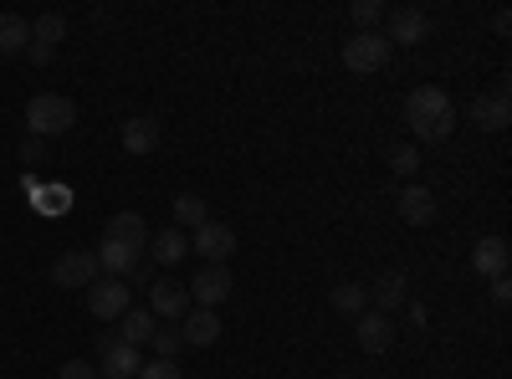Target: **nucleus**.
I'll use <instances>...</instances> for the list:
<instances>
[{"mask_svg":"<svg viewBox=\"0 0 512 379\" xmlns=\"http://www.w3.org/2000/svg\"><path fill=\"white\" fill-rule=\"evenodd\" d=\"M405 123H410V134L420 144H446L456 134V103L446 88H436V82H425V88H415L405 98Z\"/></svg>","mask_w":512,"mask_h":379,"instance_id":"obj_1","label":"nucleus"},{"mask_svg":"<svg viewBox=\"0 0 512 379\" xmlns=\"http://www.w3.org/2000/svg\"><path fill=\"white\" fill-rule=\"evenodd\" d=\"M72 123H77V103L62 98V93H36V98L26 103V129H31V139L67 134Z\"/></svg>","mask_w":512,"mask_h":379,"instance_id":"obj_2","label":"nucleus"},{"mask_svg":"<svg viewBox=\"0 0 512 379\" xmlns=\"http://www.w3.org/2000/svg\"><path fill=\"white\" fill-rule=\"evenodd\" d=\"M390 41H384L379 31H354L349 41H344V67L349 72H379L384 62H390Z\"/></svg>","mask_w":512,"mask_h":379,"instance_id":"obj_3","label":"nucleus"},{"mask_svg":"<svg viewBox=\"0 0 512 379\" xmlns=\"http://www.w3.org/2000/svg\"><path fill=\"white\" fill-rule=\"evenodd\" d=\"M185 292H190V308H210V313H216L236 292V277L226 267H200L195 282H185Z\"/></svg>","mask_w":512,"mask_h":379,"instance_id":"obj_4","label":"nucleus"},{"mask_svg":"<svg viewBox=\"0 0 512 379\" xmlns=\"http://www.w3.org/2000/svg\"><path fill=\"white\" fill-rule=\"evenodd\" d=\"M103 277V267H98V251H62V257L52 262V282L57 287H82V292H88L93 282Z\"/></svg>","mask_w":512,"mask_h":379,"instance_id":"obj_5","label":"nucleus"},{"mask_svg":"<svg viewBox=\"0 0 512 379\" xmlns=\"http://www.w3.org/2000/svg\"><path fill=\"white\" fill-rule=\"evenodd\" d=\"M139 364H144V354L134 344L113 339V333H103V339H98V379H134Z\"/></svg>","mask_w":512,"mask_h":379,"instance_id":"obj_6","label":"nucleus"},{"mask_svg":"<svg viewBox=\"0 0 512 379\" xmlns=\"http://www.w3.org/2000/svg\"><path fill=\"white\" fill-rule=\"evenodd\" d=\"M384 41H400V47H420L425 36H431V16L425 11H415V6H400V11H384V31H379Z\"/></svg>","mask_w":512,"mask_h":379,"instance_id":"obj_7","label":"nucleus"},{"mask_svg":"<svg viewBox=\"0 0 512 379\" xmlns=\"http://www.w3.org/2000/svg\"><path fill=\"white\" fill-rule=\"evenodd\" d=\"M128 292H134L128 282H118V277H98V282L88 287V313L103 318V323H118L128 308H134V303H128Z\"/></svg>","mask_w":512,"mask_h":379,"instance_id":"obj_8","label":"nucleus"},{"mask_svg":"<svg viewBox=\"0 0 512 379\" xmlns=\"http://www.w3.org/2000/svg\"><path fill=\"white\" fill-rule=\"evenodd\" d=\"M149 313L154 318H185L190 313V292H185V282H175V277H154L149 282Z\"/></svg>","mask_w":512,"mask_h":379,"instance_id":"obj_9","label":"nucleus"},{"mask_svg":"<svg viewBox=\"0 0 512 379\" xmlns=\"http://www.w3.org/2000/svg\"><path fill=\"white\" fill-rule=\"evenodd\" d=\"M190 246H195V257H205V267H226V257L236 251V231L221 226V221H205Z\"/></svg>","mask_w":512,"mask_h":379,"instance_id":"obj_10","label":"nucleus"},{"mask_svg":"<svg viewBox=\"0 0 512 379\" xmlns=\"http://www.w3.org/2000/svg\"><path fill=\"white\" fill-rule=\"evenodd\" d=\"M472 123H477L482 134H502L507 123H512V93H507V88L482 93V98L472 103Z\"/></svg>","mask_w":512,"mask_h":379,"instance_id":"obj_11","label":"nucleus"},{"mask_svg":"<svg viewBox=\"0 0 512 379\" xmlns=\"http://www.w3.org/2000/svg\"><path fill=\"white\" fill-rule=\"evenodd\" d=\"M180 339H185V349H210V344L221 339V313L190 308V313L180 318Z\"/></svg>","mask_w":512,"mask_h":379,"instance_id":"obj_12","label":"nucleus"},{"mask_svg":"<svg viewBox=\"0 0 512 379\" xmlns=\"http://www.w3.org/2000/svg\"><path fill=\"white\" fill-rule=\"evenodd\" d=\"M507 262H512V246L502 236H482L472 246V272L477 277H507Z\"/></svg>","mask_w":512,"mask_h":379,"instance_id":"obj_13","label":"nucleus"},{"mask_svg":"<svg viewBox=\"0 0 512 379\" xmlns=\"http://www.w3.org/2000/svg\"><path fill=\"white\" fill-rule=\"evenodd\" d=\"M354 339H359L364 354H384V349L395 344V318H384V313H359Z\"/></svg>","mask_w":512,"mask_h":379,"instance_id":"obj_14","label":"nucleus"},{"mask_svg":"<svg viewBox=\"0 0 512 379\" xmlns=\"http://www.w3.org/2000/svg\"><path fill=\"white\" fill-rule=\"evenodd\" d=\"M400 221L405 226H431L436 221V195L425 185H405L400 190Z\"/></svg>","mask_w":512,"mask_h":379,"instance_id":"obj_15","label":"nucleus"},{"mask_svg":"<svg viewBox=\"0 0 512 379\" xmlns=\"http://www.w3.org/2000/svg\"><path fill=\"white\" fill-rule=\"evenodd\" d=\"M144 262V251H134V246H123V241H108L103 236V246H98V267H103V277H128V272H134Z\"/></svg>","mask_w":512,"mask_h":379,"instance_id":"obj_16","label":"nucleus"},{"mask_svg":"<svg viewBox=\"0 0 512 379\" xmlns=\"http://www.w3.org/2000/svg\"><path fill=\"white\" fill-rule=\"evenodd\" d=\"M374 313H384V318H395V308L410 298V282H405V272H384L379 282H374Z\"/></svg>","mask_w":512,"mask_h":379,"instance_id":"obj_17","label":"nucleus"},{"mask_svg":"<svg viewBox=\"0 0 512 379\" xmlns=\"http://www.w3.org/2000/svg\"><path fill=\"white\" fill-rule=\"evenodd\" d=\"M108 241H123V246H134V251H144L149 246V226H144V216L139 210H118V216L108 221V231H103Z\"/></svg>","mask_w":512,"mask_h":379,"instance_id":"obj_18","label":"nucleus"},{"mask_svg":"<svg viewBox=\"0 0 512 379\" xmlns=\"http://www.w3.org/2000/svg\"><path fill=\"white\" fill-rule=\"evenodd\" d=\"M123 149H128V154H154V149H159V123H154L149 113L128 118V123H123Z\"/></svg>","mask_w":512,"mask_h":379,"instance_id":"obj_19","label":"nucleus"},{"mask_svg":"<svg viewBox=\"0 0 512 379\" xmlns=\"http://www.w3.org/2000/svg\"><path fill=\"white\" fill-rule=\"evenodd\" d=\"M144 251H154V262H159V267H175V262H185V251H190V236L169 226V231H154Z\"/></svg>","mask_w":512,"mask_h":379,"instance_id":"obj_20","label":"nucleus"},{"mask_svg":"<svg viewBox=\"0 0 512 379\" xmlns=\"http://www.w3.org/2000/svg\"><path fill=\"white\" fill-rule=\"evenodd\" d=\"M26 47H31V21L6 11V16H0V57H21Z\"/></svg>","mask_w":512,"mask_h":379,"instance_id":"obj_21","label":"nucleus"},{"mask_svg":"<svg viewBox=\"0 0 512 379\" xmlns=\"http://www.w3.org/2000/svg\"><path fill=\"white\" fill-rule=\"evenodd\" d=\"M118 339L134 344V349H144V344L154 339V313H149V308H128V313L118 318Z\"/></svg>","mask_w":512,"mask_h":379,"instance_id":"obj_22","label":"nucleus"},{"mask_svg":"<svg viewBox=\"0 0 512 379\" xmlns=\"http://www.w3.org/2000/svg\"><path fill=\"white\" fill-rule=\"evenodd\" d=\"M328 303H333V313H349V318H359V313L369 308V287H359V282H333Z\"/></svg>","mask_w":512,"mask_h":379,"instance_id":"obj_23","label":"nucleus"},{"mask_svg":"<svg viewBox=\"0 0 512 379\" xmlns=\"http://www.w3.org/2000/svg\"><path fill=\"white\" fill-rule=\"evenodd\" d=\"M205 226V200L200 195H175V231H200Z\"/></svg>","mask_w":512,"mask_h":379,"instance_id":"obj_24","label":"nucleus"},{"mask_svg":"<svg viewBox=\"0 0 512 379\" xmlns=\"http://www.w3.org/2000/svg\"><path fill=\"white\" fill-rule=\"evenodd\" d=\"M62 36H67V16H57V11H47V16L31 21V41H36V47H52V52H57Z\"/></svg>","mask_w":512,"mask_h":379,"instance_id":"obj_25","label":"nucleus"},{"mask_svg":"<svg viewBox=\"0 0 512 379\" xmlns=\"http://www.w3.org/2000/svg\"><path fill=\"white\" fill-rule=\"evenodd\" d=\"M154 359H175L180 349H185V339H180V328H154Z\"/></svg>","mask_w":512,"mask_h":379,"instance_id":"obj_26","label":"nucleus"},{"mask_svg":"<svg viewBox=\"0 0 512 379\" xmlns=\"http://www.w3.org/2000/svg\"><path fill=\"white\" fill-rule=\"evenodd\" d=\"M349 16H354V26H359V31H374V26L384 21V6H379V0H354Z\"/></svg>","mask_w":512,"mask_h":379,"instance_id":"obj_27","label":"nucleus"},{"mask_svg":"<svg viewBox=\"0 0 512 379\" xmlns=\"http://www.w3.org/2000/svg\"><path fill=\"white\" fill-rule=\"evenodd\" d=\"M134 379H185V374H180V364H175V359H144Z\"/></svg>","mask_w":512,"mask_h":379,"instance_id":"obj_28","label":"nucleus"},{"mask_svg":"<svg viewBox=\"0 0 512 379\" xmlns=\"http://www.w3.org/2000/svg\"><path fill=\"white\" fill-rule=\"evenodd\" d=\"M390 170H395L400 180H405V175H415V170H420V154H415L410 144H405V149H395V154H390Z\"/></svg>","mask_w":512,"mask_h":379,"instance_id":"obj_29","label":"nucleus"},{"mask_svg":"<svg viewBox=\"0 0 512 379\" xmlns=\"http://www.w3.org/2000/svg\"><path fill=\"white\" fill-rule=\"evenodd\" d=\"M57 379H98V364H88V359H67V364L57 369Z\"/></svg>","mask_w":512,"mask_h":379,"instance_id":"obj_30","label":"nucleus"},{"mask_svg":"<svg viewBox=\"0 0 512 379\" xmlns=\"http://www.w3.org/2000/svg\"><path fill=\"white\" fill-rule=\"evenodd\" d=\"M492 303H497V308L512 303V282H507V277H492Z\"/></svg>","mask_w":512,"mask_h":379,"instance_id":"obj_31","label":"nucleus"},{"mask_svg":"<svg viewBox=\"0 0 512 379\" xmlns=\"http://www.w3.org/2000/svg\"><path fill=\"white\" fill-rule=\"evenodd\" d=\"M41 154H47V144H41V139H26L21 144V164H41Z\"/></svg>","mask_w":512,"mask_h":379,"instance_id":"obj_32","label":"nucleus"},{"mask_svg":"<svg viewBox=\"0 0 512 379\" xmlns=\"http://www.w3.org/2000/svg\"><path fill=\"white\" fill-rule=\"evenodd\" d=\"M123 282H134V287H144V292H149V282H154V267H149V262H139V267L128 272Z\"/></svg>","mask_w":512,"mask_h":379,"instance_id":"obj_33","label":"nucleus"},{"mask_svg":"<svg viewBox=\"0 0 512 379\" xmlns=\"http://www.w3.org/2000/svg\"><path fill=\"white\" fill-rule=\"evenodd\" d=\"M26 57H31L36 67H47V62H52L57 52H52V47H36V41H31V47H26Z\"/></svg>","mask_w":512,"mask_h":379,"instance_id":"obj_34","label":"nucleus"},{"mask_svg":"<svg viewBox=\"0 0 512 379\" xmlns=\"http://www.w3.org/2000/svg\"><path fill=\"white\" fill-rule=\"evenodd\" d=\"M492 26H497V36H507V31H512V16H507V11H497V16H492Z\"/></svg>","mask_w":512,"mask_h":379,"instance_id":"obj_35","label":"nucleus"},{"mask_svg":"<svg viewBox=\"0 0 512 379\" xmlns=\"http://www.w3.org/2000/svg\"><path fill=\"white\" fill-rule=\"evenodd\" d=\"M0 379H6V374H0Z\"/></svg>","mask_w":512,"mask_h":379,"instance_id":"obj_36","label":"nucleus"}]
</instances>
